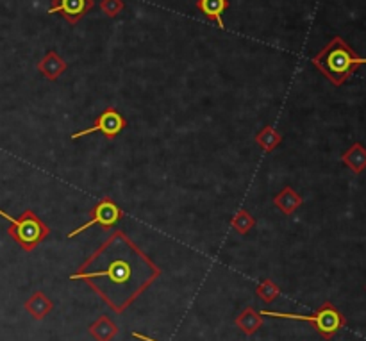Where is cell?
Returning <instances> with one entry per match:
<instances>
[{"label": "cell", "mask_w": 366, "mask_h": 341, "mask_svg": "<svg viewBox=\"0 0 366 341\" xmlns=\"http://www.w3.org/2000/svg\"><path fill=\"white\" fill-rule=\"evenodd\" d=\"M263 316H270V318H281V320H297V322H306L317 329V333L320 334L324 340H332L336 336L345 325H347V320H345L343 313L332 304V302H324L320 308L317 309L311 315H297V313H279V311H268V309H263L259 311Z\"/></svg>", "instance_id": "3"}, {"label": "cell", "mask_w": 366, "mask_h": 341, "mask_svg": "<svg viewBox=\"0 0 366 341\" xmlns=\"http://www.w3.org/2000/svg\"><path fill=\"white\" fill-rule=\"evenodd\" d=\"M132 337H136V340H140V341H159V340H154V337H150V336H145V334H141V333H136V330L132 333Z\"/></svg>", "instance_id": "19"}, {"label": "cell", "mask_w": 366, "mask_h": 341, "mask_svg": "<svg viewBox=\"0 0 366 341\" xmlns=\"http://www.w3.org/2000/svg\"><path fill=\"white\" fill-rule=\"evenodd\" d=\"M365 289H366V286H365Z\"/></svg>", "instance_id": "20"}, {"label": "cell", "mask_w": 366, "mask_h": 341, "mask_svg": "<svg viewBox=\"0 0 366 341\" xmlns=\"http://www.w3.org/2000/svg\"><path fill=\"white\" fill-rule=\"evenodd\" d=\"M127 127V120L124 118L118 109L114 108H106L100 115L97 117L95 124L90 129H83V131H77L72 134V139H79L83 136L93 134V132H100L106 139H114L120 134L124 129Z\"/></svg>", "instance_id": "6"}, {"label": "cell", "mask_w": 366, "mask_h": 341, "mask_svg": "<svg viewBox=\"0 0 366 341\" xmlns=\"http://www.w3.org/2000/svg\"><path fill=\"white\" fill-rule=\"evenodd\" d=\"M0 216L9 221L8 234L25 252H33L40 243H43L50 236L49 225L35 211L25 209L18 218H13L4 209H0Z\"/></svg>", "instance_id": "4"}, {"label": "cell", "mask_w": 366, "mask_h": 341, "mask_svg": "<svg viewBox=\"0 0 366 341\" xmlns=\"http://www.w3.org/2000/svg\"><path fill=\"white\" fill-rule=\"evenodd\" d=\"M23 308H25V311L35 320H43L47 318V315H50L54 306L52 300H50L45 293L35 291L25 300V306H23Z\"/></svg>", "instance_id": "10"}, {"label": "cell", "mask_w": 366, "mask_h": 341, "mask_svg": "<svg viewBox=\"0 0 366 341\" xmlns=\"http://www.w3.org/2000/svg\"><path fill=\"white\" fill-rule=\"evenodd\" d=\"M159 277L161 268L118 229L70 275V281H84L104 304L122 315Z\"/></svg>", "instance_id": "1"}, {"label": "cell", "mask_w": 366, "mask_h": 341, "mask_svg": "<svg viewBox=\"0 0 366 341\" xmlns=\"http://www.w3.org/2000/svg\"><path fill=\"white\" fill-rule=\"evenodd\" d=\"M254 225H256V218L247 209H240L235 216L230 218V227L238 234H242V236L249 234L254 229Z\"/></svg>", "instance_id": "16"}, {"label": "cell", "mask_w": 366, "mask_h": 341, "mask_svg": "<svg viewBox=\"0 0 366 341\" xmlns=\"http://www.w3.org/2000/svg\"><path fill=\"white\" fill-rule=\"evenodd\" d=\"M95 8V0H52L49 15H61L70 25H77L91 9Z\"/></svg>", "instance_id": "7"}, {"label": "cell", "mask_w": 366, "mask_h": 341, "mask_svg": "<svg viewBox=\"0 0 366 341\" xmlns=\"http://www.w3.org/2000/svg\"><path fill=\"white\" fill-rule=\"evenodd\" d=\"M256 295L259 296L263 302H266V304H272L273 300L281 295V289L272 279H264V281H261V284L257 286Z\"/></svg>", "instance_id": "17"}, {"label": "cell", "mask_w": 366, "mask_h": 341, "mask_svg": "<svg viewBox=\"0 0 366 341\" xmlns=\"http://www.w3.org/2000/svg\"><path fill=\"white\" fill-rule=\"evenodd\" d=\"M36 68H38L40 74H42L43 77H47L49 81H57L61 75L66 71L69 63H66L56 50H49V52L38 61Z\"/></svg>", "instance_id": "8"}, {"label": "cell", "mask_w": 366, "mask_h": 341, "mask_svg": "<svg viewBox=\"0 0 366 341\" xmlns=\"http://www.w3.org/2000/svg\"><path fill=\"white\" fill-rule=\"evenodd\" d=\"M196 9L208 20L215 22L220 29H225L222 15L229 9V0H196Z\"/></svg>", "instance_id": "9"}, {"label": "cell", "mask_w": 366, "mask_h": 341, "mask_svg": "<svg viewBox=\"0 0 366 341\" xmlns=\"http://www.w3.org/2000/svg\"><path fill=\"white\" fill-rule=\"evenodd\" d=\"M236 327L247 336H252L263 327V315L249 306V308H245L236 316Z\"/></svg>", "instance_id": "13"}, {"label": "cell", "mask_w": 366, "mask_h": 341, "mask_svg": "<svg viewBox=\"0 0 366 341\" xmlns=\"http://www.w3.org/2000/svg\"><path fill=\"white\" fill-rule=\"evenodd\" d=\"M90 334L97 341H111L118 334V327L107 315H102L90 325Z\"/></svg>", "instance_id": "14"}, {"label": "cell", "mask_w": 366, "mask_h": 341, "mask_svg": "<svg viewBox=\"0 0 366 341\" xmlns=\"http://www.w3.org/2000/svg\"><path fill=\"white\" fill-rule=\"evenodd\" d=\"M311 63L334 86H341L361 64H366V57H359L343 37L334 36L317 56L311 57Z\"/></svg>", "instance_id": "2"}, {"label": "cell", "mask_w": 366, "mask_h": 341, "mask_svg": "<svg viewBox=\"0 0 366 341\" xmlns=\"http://www.w3.org/2000/svg\"><path fill=\"white\" fill-rule=\"evenodd\" d=\"M254 139H256V143L264 152H272V150H276L283 143V134L273 127H263L254 136Z\"/></svg>", "instance_id": "15"}, {"label": "cell", "mask_w": 366, "mask_h": 341, "mask_svg": "<svg viewBox=\"0 0 366 341\" xmlns=\"http://www.w3.org/2000/svg\"><path fill=\"white\" fill-rule=\"evenodd\" d=\"M341 161L354 173H361L366 170V149L361 143H352L341 156Z\"/></svg>", "instance_id": "12"}, {"label": "cell", "mask_w": 366, "mask_h": 341, "mask_svg": "<svg viewBox=\"0 0 366 341\" xmlns=\"http://www.w3.org/2000/svg\"><path fill=\"white\" fill-rule=\"evenodd\" d=\"M122 218H124V211H122V207L118 206L113 199L104 197V199L98 200V202L95 204L93 209H91L90 220H88L86 224L81 225V227H77L76 231L69 233V238L72 240V238L79 236V234H83L84 231L95 227V225H100V227H104V229H111V227H114Z\"/></svg>", "instance_id": "5"}, {"label": "cell", "mask_w": 366, "mask_h": 341, "mask_svg": "<svg viewBox=\"0 0 366 341\" xmlns=\"http://www.w3.org/2000/svg\"><path fill=\"white\" fill-rule=\"evenodd\" d=\"M273 204H276L277 209L283 211V214L290 216V214H293L298 207L302 206L304 199L295 192L293 187L286 186L283 192L277 193V195L273 197Z\"/></svg>", "instance_id": "11"}, {"label": "cell", "mask_w": 366, "mask_h": 341, "mask_svg": "<svg viewBox=\"0 0 366 341\" xmlns=\"http://www.w3.org/2000/svg\"><path fill=\"white\" fill-rule=\"evenodd\" d=\"M125 4L124 0H100V9L110 18H117L122 11H124Z\"/></svg>", "instance_id": "18"}]
</instances>
